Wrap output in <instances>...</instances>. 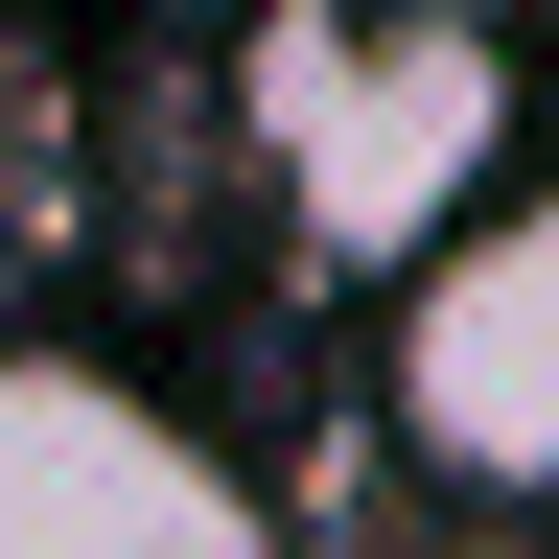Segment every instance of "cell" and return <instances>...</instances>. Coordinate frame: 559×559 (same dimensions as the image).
<instances>
[{
  "label": "cell",
  "instance_id": "3957f363",
  "mask_svg": "<svg viewBox=\"0 0 559 559\" xmlns=\"http://www.w3.org/2000/svg\"><path fill=\"white\" fill-rule=\"evenodd\" d=\"M396 443L443 489H559V187H513L466 257L396 280Z\"/></svg>",
  "mask_w": 559,
  "mask_h": 559
},
{
  "label": "cell",
  "instance_id": "6da1fadb",
  "mask_svg": "<svg viewBox=\"0 0 559 559\" xmlns=\"http://www.w3.org/2000/svg\"><path fill=\"white\" fill-rule=\"evenodd\" d=\"M234 140H257V210L304 234L326 280H419L466 257L489 210H513V47L466 24V0H304V24L234 47Z\"/></svg>",
  "mask_w": 559,
  "mask_h": 559
},
{
  "label": "cell",
  "instance_id": "7a4b0ae2",
  "mask_svg": "<svg viewBox=\"0 0 559 559\" xmlns=\"http://www.w3.org/2000/svg\"><path fill=\"white\" fill-rule=\"evenodd\" d=\"M0 559H280V513L94 349H0Z\"/></svg>",
  "mask_w": 559,
  "mask_h": 559
}]
</instances>
